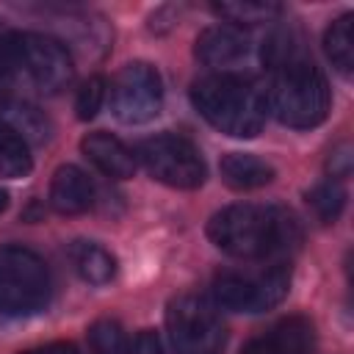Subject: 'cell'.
<instances>
[{
    "label": "cell",
    "instance_id": "7c38bea8",
    "mask_svg": "<svg viewBox=\"0 0 354 354\" xmlns=\"http://www.w3.org/2000/svg\"><path fill=\"white\" fill-rule=\"evenodd\" d=\"M80 149L83 155L105 174V177H113V180H127L133 177L136 171V155L111 133H88L83 141H80Z\"/></svg>",
    "mask_w": 354,
    "mask_h": 354
},
{
    "label": "cell",
    "instance_id": "8992f818",
    "mask_svg": "<svg viewBox=\"0 0 354 354\" xmlns=\"http://www.w3.org/2000/svg\"><path fill=\"white\" fill-rule=\"evenodd\" d=\"M166 329L177 354H221L227 343L221 315L202 296H177L169 301Z\"/></svg>",
    "mask_w": 354,
    "mask_h": 354
},
{
    "label": "cell",
    "instance_id": "2e32d148",
    "mask_svg": "<svg viewBox=\"0 0 354 354\" xmlns=\"http://www.w3.org/2000/svg\"><path fill=\"white\" fill-rule=\"evenodd\" d=\"M351 28H354V17L351 14H343L324 33L326 58L332 61V66L340 75H351V69H354V39H351Z\"/></svg>",
    "mask_w": 354,
    "mask_h": 354
},
{
    "label": "cell",
    "instance_id": "3957f363",
    "mask_svg": "<svg viewBox=\"0 0 354 354\" xmlns=\"http://www.w3.org/2000/svg\"><path fill=\"white\" fill-rule=\"evenodd\" d=\"M194 108L221 133L235 138H252L266 124L263 91L238 75H210L191 86Z\"/></svg>",
    "mask_w": 354,
    "mask_h": 354
},
{
    "label": "cell",
    "instance_id": "44dd1931",
    "mask_svg": "<svg viewBox=\"0 0 354 354\" xmlns=\"http://www.w3.org/2000/svg\"><path fill=\"white\" fill-rule=\"evenodd\" d=\"M6 124H11L25 141H28V136H30V138H39V141L47 136V122H44L41 113H39L36 108H30V105H14Z\"/></svg>",
    "mask_w": 354,
    "mask_h": 354
},
{
    "label": "cell",
    "instance_id": "8fae6325",
    "mask_svg": "<svg viewBox=\"0 0 354 354\" xmlns=\"http://www.w3.org/2000/svg\"><path fill=\"white\" fill-rule=\"evenodd\" d=\"M249 53V39L235 25H213L196 36V58L207 66H232Z\"/></svg>",
    "mask_w": 354,
    "mask_h": 354
},
{
    "label": "cell",
    "instance_id": "d4e9b609",
    "mask_svg": "<svg viewBox=\"0 0 354 354\" xmlns=\"http://www.w3.org/2000/svg\"><path fill=\"white\" fill-rule=\"evenodd\" d=\"M351 171V149L343 144V147H337L335 152H332V158H329V174L332 177H346Z\"/></svg>",
    "mask_w": 354,
    "mask_h": 354
},
{
    "label": "cell",
    "instance_id": "603a6c76",
    "mask_svg": "<svg viewBox=\"0 0 354 354\" xmlns=\"http://www.w3.org/2000/svg\"><path fill=\"white\" fill-rule=\"evenodd\" d=\"M11 80H14V69H11V58H8V36L0 33V108L6 105Z\"/></svg>",
    "mask_w": 354,
    "mask_h": 354
},
{
    "label": "cell",
    "instance_id": "9c48e42d",
    "mask_svg": "<svg viewBox=\"0 0 354 354\" xmlns=\"http://www.w3.org/2000/svg\"><path fill=\"white\" fill-rule=\"evenodd\" d=\"M111 100H113L116 119H122L124 124L149 122L152 116H158L163 105L160 75L155 72V66L144 61H133L116 75L111 86Z\"/></svg>",
    "mask_w": 354,
    "mask_h": 354
},
{
    "label": "cell",
    "instance_id": "7402d4cb",
    "mask_svg": "<svg viewBox=\"0 0 354 354\" xmlns=\"http://www.w3.org/2000/svg\"><path fill=\"white\" fill-rule=\"evenodd\" d=\"M102 100H105V80L102 77H88L83 86H80V91H77V100H75V111H77V119H94L97 116V111H100V105H102Z\"/></svg>",
    "mask_w": 354,
    "mask_h": 354
},
{
    "label": "cell",
    "instance_id": "4fadbf2b",
    "mask_svg": "<svg viewBox=\"0 0 354 354\" xmlns=\"http://www.w3.org/2000/svg\"><path fill=\"white\" fill-rule=\"evenodd\" d=\"M50 205L61 216L86 213L94 205V185L86 177V171L77 166H69V163L61 166L50 183Z\"/></svg>",
    "mask_w": 354,
    "mask_h": 354
},
{
    "label": "cell",
    "instance_id": "5bb4252c",
    "mask_svg": "<svg viewBox=\"0 0 354 354\" xmlns=\"http://www.w3.org/2000/svg\"><path fill=\"white\" fill-rule=\"evenodd\" d=\"M218 171H221V180L235 191H252L274 180V169L257 155H246V152L224 155L218 163Z\"/></svg>",
    "mask_w": 354,
    "mask_h": 354
},
{
    "label": "cell",
    "instance_id": "ac0fdd59",
    "mask_svg": "<svg viewBox=\"0 0 354 354\" xmlns=\"http://www.w3.org/2000/svg\"><path fill=\"white\" fill-rule=\"evenodd\" d=\"M213 11H216L218 17H224L230 25L243 28V25L268 22L271 17H277L279 6H274V3H252V0H246V3H216Z\"/></svg>",
    "mask_w": 354,
    "mask_h": 354
},
{
    "label": "cell",
    "instance_id": "d6986e66",
    "mask_svg": "<svg viewBox=\"0 0 354 354\" xmlns=\"http://www.w3.org/2000/svg\"><path fill=\"white\" fill-rule=\"evenodd\" d=\"M307 202H310V207L315 210V216H318L324 224H329V221H335V218L343 213L346 191L340 188V183L326 180V183H318V185L307 194Z\"/></svg>",
    "mask_w": 354,
    "mask_h": 354
},
{
    "label": "cell",
    "instance_id": "4316f807",
    "mask_svg": "<svg viewBox=\"0 0 354 354\" xmlns=\"http://www.w3.org/2000/svg\"><path fill=\"white\" fill-rule=\"evenodd\" d=\"M6 205H8V194H6V191H0V213L6 210Z\"/></svg>",
    "mask_w": 354,
    "mask_h": 354
},
{
    "label": "cell",
    "instance_id": "e0dca14e",
    "mask_svg": "<svg viewBox=\"0 0 354 354\" xmlns=\"http://www.w3.org/2000/svg\"><path fill=\"white\" fill-rule=\"evenodd\" d=\"M28 141L6 122H0V177H25L30 171Z\"/></svg>",
    "mask_w": 354,
    "mask_h": 354
},
{
    "label": "cell",
    "instance_id": "7a4b0ae2",
    "mask_svg": "<svg viewBox=\"0 0 354 354\" xmlns=\"http://www.w3.org/2000/svg\"><path fill=\"white\" fill-rule=\"evenodd\" d=\"M271 69L268 88H266V108L288 127H315L329 113V83L324 72L304 58L301 53L293 58H285Z\"/></svg>",
    "mask_w": 354,
    "mask_h": 354
},
{
    "label": "cell",
    "instance_id": "277c9868",
    "mask_svg": "<svg viewBox=\"0 0 354 354\" xmlns=\"http://www.w3.org/2000/svg\"><path fill=\"white\" fill-rule=\"evenodd\" d=\"M53 279L44 260L22 246H0V313L30 315L50 301Z\"/></svg>",
    "mask_w": 354,
    "mask_h": 354
},
{
    "label": "cell",
    "instance_id": "9a60e30c",
    "mask_svg": "<svg viewBox=\"0 0 354 354\" xmlns=\"http://www.w3.org/2000/svg\"><path fill=\"white\" fill-rule=\"evenodd\" d=\"M69 260L72 268L91 285H105L116 274V260L111 257L108 249H102L94 241H75L69 246Z\"/></svg>",
    "mask_w": 354,
    "mask_h": 354
},
{
    "label": "cell",
    "instance_id": "5b68a950",
    "mask_svg": "<svg viewBox=\"0 0 354 354\" xmlns=\"http://www.w3.org/2000/svg\"><path fill=\"white\" fill-rule=\"evenodd\" d=\"M8 58L14 75H22L44 94H58L75 75L66 47L44 33H8Z\"/></svg>",
    "mask_w": 354,
    "mask_h": 354
},
{
    "label": "cell",
    "instance_id": "6da1fadb",
    "mask_svg": "<svg viewBox=\"0 0 354 354\" xmlns=\"http://www.w3.org/2000/svg\"><path fill=\"white\" fill-rule=\"evenodd\" d=\"M207 238L241 260H266L301 243L296 216L279 205H230L207 221Z\"/></svg>",
    "mask_w": 354,
    "mask_h": 354
},
{
    "label": "cell",
    "instance_id": "ba28073f",
    "mask_svg": "<svg viewBox=\"0 0 354 354\" xmlns=\"http://www.w3.org/2000/svg\"><path fill=\"white\" fill-rule=\"evenodd\" d=\"M144 169L171 188H199L205 183V160L194 141L177 136V133H160L152 138H144L136 149Z\"/></svg>",
    "mask_w": 354,
    "mask_h": 354
},
{
    "label": "cell",
    "instance_id": "30bf717a",
    "mask_svg": "<svg viewBox=\"0 0 354 354\" xmlns=\"http://www.w3.org/2000/svg\"><path fill=\"white\" fill-rule=\"evenodd\" d=\"M313 337V324L301 315H290L252 337L241 354H310Z\"/></svg>",
    "mask_w": 354,
    "mask_h": 354
},
{
    "label": "cell",
    "instance_id": "484cf974",
    "mask_svg": "<svg viewBox=\"0 0 354 354\" xmlns=\"http://www.w3.org/2000/svg\"><path fill=\"white\" fill-rule=\"evenodd\" d=\"M19 354H80L72 343H47V346H36V348H25Z\"/></svg>",
    "mask_w": 354,
    "mask_h": 354
},
{
    "label": "cell",
    "instance_id": "ffe728a7",
    "mask_svg": "<svg viewBox=\"0 0 354 354\" xmlns=\"http://www.w3.org/2000/svg\"><path fill=\"white\" fill-rule=\"evenodd\" d=\"M88 348L91 354H130L122 326L111 318L94 321L88 326Z\"/></svg>",
    "mask_w": 354,
    "mask_h": 354
},
{
    "label": "cell",
    "instance_id": "52a82bcc",
    "mask_svg": "<svg viewBox=\"0 0 354 354\" xmlns=\"http://www.w3.org/2000/svg\"><path fill=\"white\" fill-rule=\"evenodd\" d=\"M290 288V268L268 266L260 271H227L213 279V299L232 313H266L277 307Z\"/></svg>",
    "mask_w": 354,
    "mask_h": 354
},
{
    "label": "cell",
    "instance_id": "cb8c5ba5",
    "mask_svg": "<svg viewBox=\"0 0 354 354\" xmlns=\"http://www.w3.org/2000/svg\"><path fill=\"white\" fill-rule=\"evenodd\" d=\"M133 354H169L166 351V346H163V340L155 335V332H149V329H144L138 337H136V346H133Z\"/></svg>",
    "mask_w": 354,
    "mask_h": 354
}]
</instances>
